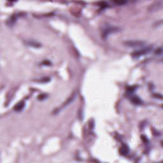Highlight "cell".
Here are the masks:
<instances>
[{
  "label": "cell",
  "instance_id": "4",
  "mask_svg": "<svg viewBox=\"0 0 163 163\" xmlns=\"http://www.w3.org/2000/svg\"><path fill=\"white\" fill-rule=\"evenodd\" d=\"M162 6V2H157L152 4L149 8V11L150 12H155L160 10Z\"/></svg>",
  "mask_w": 163,
  "mask_h": 163
},
{
  "label": "cell",
  "instance_id": "1",
  "mask_svg": "<svg viewBox=\"0 0 163 163\" xmlns=\"http://www.w3.org/2000/svg\"><path fill=\"white\" fill-rule=\"evenodd\" d=\"M124 45L129 47H139L142 46L145 44V43L143 42L141 40H127L123 43Z\"/></svg>",
  "mask_w": 163,
  "mask_h": 163
},
{
  "label": "cell",
  "instance_id": "10",
  "mask_svg": "<svg viewBox=\"0 0 163 163\" xmlns=\"http://www.w3.org/2000/svg\"><path fill=\"white\" fill-rule=\"evenodd\" d=\"M113 3H115V4H117V5H124L126 4L127 2H124V1H116V2H114Z\"/></svg>",
  "mask_w": 163,
  "mask_h": 163
},
{
  "label": "cell",
  "instance_id": "3",
  "mask_svg": "<svg viewBox=\"0 0 163 163\" xmlns=\"http://www.w3.org/2000/svg\"><path fill=\"white\" fill-rule=\"evenodd\" d=\"M152 48L151 47H147V48H145L143 49L139 50V51H137L136 52H133L132 54V56L133 57H139L140 56H143V55H145L149 53V52L151 51Z\"/></svg>",
  "mask_w": 163,
  "mask_h": 163
},
{
  "label": "cell",
  "instance_id": "11",
  "mask_svg": "<svg viewBox=\"0 0 163 163\" xmlns=\"http://www.w3.org/2000/svg\"><path fill=\"white\" fill-rule=\"evenodd\" d=\"M45 97H46V95L45 94H41V95H40L38 96L39 100H43V99H45Z\"/></svg>",
  "mask_w": 163,
  "mask_h": 163
},
{
  "label": "cell",
  "instance_id": "5",
  "mask_svg": "<svg viewBox=\"0 0 163 163\" xmlns=\"http://www.w3.org/2000/svg\"><path fill=\"white\" fill-rule=\"evenodd\" d=\"M18 18V15L17 14L15 15H12L9 18V19L7 20V24H8V26H12L13 25V24L15 23L16 20H17V19Z\"/></svg>",
  "mask_w": 163,
  "mask_h": 163
},
{
  "label": "cell",
  "instance_id": "7",
  "mask_svg": "<svg viewBox=\"0 0 163 163\" xmlns=\"http://www.w3.org/2000/svg\"><path fill=\"white\" fill-rule=\"evenodd\" d=\"M24 106H25V103H24L23 101H20V102L18 103L15 106L14 110L17 111H21V110L24 108Z\"/></svg>",
  "mask_w": 163,
  "mask_h": 163
},
{
  "label": "cell",
  "instance_id": "2",
  "mask_svg": "<svg viewBox=\"0 0 163 163\" xmlns=\"http://www.w3.org/2000/svg\"><path fill=\"white\" fill-rule=\"evenodd\" d=\"M119 30V28H116V27H108L103 30L102 34V37L103 38H106L111 33H114L116 32H118Z\"/></svg>",
  "mask_w": 163,
  "mask_h": 163
},
{
  "label": "cell",
  "instance_id": "6",
  "mask_svg": "<svg viewBox=\"0 0 163 163\" xmlns=\"http://www.w3.org/2000/svg\"><path fill=\"white\" fill-rule=\"evenodd\" d=\"M26 44L28 45V46H32V47H35V48H39L41 46V44L39 43L36 42V41H33V40H29V41H27L26 42Z\"/></svg>",
  "mask_w": 163,
  "mask_h": 163
},
{
  "label": "cell",
  "instance_id": "8",
  "mask_svg": "<svg viewBox=\"0 0 163 163\" xmlns=\"http://www.w3.org/2000/svg\"><path fill=\"white\" fill-rule=\"evenodd\" d=\"M131 101L133 103L137 105H139L142 103V100L137 96H133L131 98Z\"/></svg>",
  "mask_w": 163,
  "mask_h": 163
},
{
  "label": "cell",
  "instance_id": "9",
  "mask_svg": "<svg viewBox=\"0 0 163 163\" xmlns=\"http://www.w3.org/2000/svg\"><path fill=\"white\" fill-rule=\"evenodd\" d=\"M121 150H122V151L121 152V154H122V155H126V154H128L129 150H128V149H127V146L124 145V147H121Z\"/></svg>",
  "mask_w": 163,
  "mask_h": 163
}]
</instances>
